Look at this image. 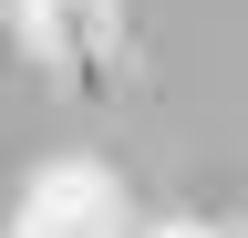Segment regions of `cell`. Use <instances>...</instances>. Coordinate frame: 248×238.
Listing matches in <instances>:
<instances>
[{"label":"cell","mask_w":248,"mask_h":238,"mask_svg":"<svg viewBox=\"0 0 248 238\" xmlns=\"http://www.w3.org/2000/svg\"><path fill=\"white\" fill-rule=\"evenodd\" d=\"M21 42L62 94H104L124 63V11L114 0H21Z\"/></svg>","instance_id":"obj_2"},{"label":"cell","mask_w":248,"mask_h":238,"mask_svg":"<svg viewBox=\"0 0 248 238\" xmlns=\"http://www.w3.org/2000/svg\"><path fill=\"white\" fill-rule=\"evenodd\" d=\"M11 228H42V238H124V228H135V197H124V176L104 156H52V166L21 176Z\"/></svg>","instance_id":"obj_1"},{"label":"cell","mask_w":248,"mask_h":238,"mask_svg":"<svg viewBox=\"0 0 248 238\" xmlns=\"http://www.w3.org/2000/svg\"><path fill=\"white\" fill-rule=\"evenodd\" d=\"M145 238H228V228H207V218H166V228H145Z\"/></svg>","instance_id":"obj_3"},{"label":"cell","mask_w":248,"mask_h":238,"mask_svg":"<svg viewBox=\"0 0 248 238\" xmlns=\"http://www.w3.org/2000/svg\"><path fill=\"white\" fill-rule=\"evenodd\" d=\"M11 238H42V228H11Z\"/></svg>","instance_id":"obj_4"}]
</instances>
